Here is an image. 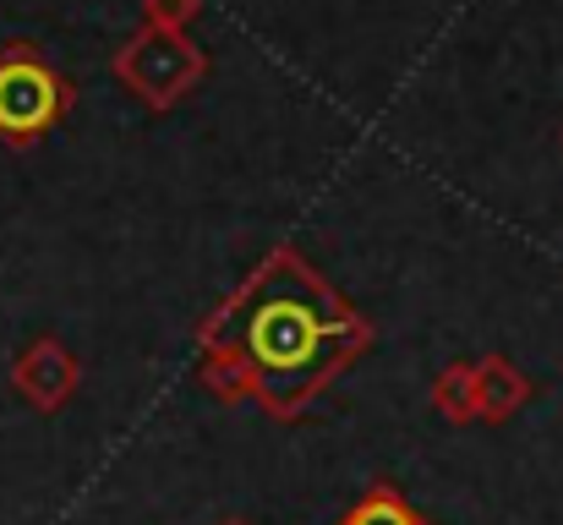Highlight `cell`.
I'll list each match as a JSON object with an SVG mask.
<instances>
[{
	"instance_id": "cell-1",
	"label": "cell",
	"mask_w": 563,
	"mask_h": 525,
	"mask_svg": "<svg viewBox=\"0 0 563 525\" xmlns=\"http://www.w3.org/2000/svg\"><path fill=\"white\" fill-rule=\"evenodd\" d=\"M197 340L202 350H246V361L257 367V405L268 416H296L367 350L373 329L296 247H279L202 324Z\"/></svg>"
},
{
	"instance_id": "cell-2",
	"label": "cell",
	"mask_w": 563,
	"mask_h": 525,
	"mask_svg": "<svg viewBox=\"0 0 563 525\" xmlns=\"http://www.w3.org/2000/svg\"><path fill=\"white\" fill-rule=\"evenodd\" d=\"M71 110V83L38 55V44H0V138L33 149Z\"/></svg>"
},
{
	"instance_id": "cell-3",
	"label": "cell",
	"mask_w": 563,
	"mask_h": 525,
	"mask_svg": "<svg viewBox=\"0 0 563 525\" xmlns=\"http://www.w3.org/2000/svg\"><path fill=\"white\" fill-rule=\"evenodd\" d=\"M115 77H121L148 110H176L191 88L208 77V50L191 44L187 28H154V22H143V28L115 50Z\"/></svg>"
},
{
	"instance_id": "cell-4",
	"label": "cell",
	"mask_w": 563,
	"mask_h": 525,
	"mask_svg": "<svg viewBox=\"0 0 563 525\" xmlns=\"http://www.w3.org/2000/svg\"><path fill=\"white\" fill-rule=\"evenodd\" d=\"M77 383H82V361L71 356V346H60L55 335L22 346L16 361H11V389H16L33 411H44V416H55V411L77 394Z\"/></svg>"
},
{
	"instance_id": "cell-5",
	"label": "cell",
	"mask_w": 563,
	"mask_h": 525,
	"mask_svg": "<svg viewBox=\"0 0 563 525\" xmlns=\"http://www.w3.org/2000/svg\"><path fill=\"white\" fill-rule=\"evenodd\" d=\"M526 400H531V383L509 356H482L476 361V422H509Z\"/></svg>"
},
{
	"instance_id": "cell-6",
	"label": "cell",
	"mask_w": 563,
	"mask_h": 525,
	"mask_svg": "<svg viewBox=\"0 0 563 525\" xmlns=\"http://www.w3.org/2000/svg\"><path fill=\"white\" fill-rule=\"evenodd\" d=\"M202 383H208L213 400H224V405L257 400V367L246 361V350H235V346L202 350Z\"/></svg>"
},
{
	"instance_id": "cell-7",
	"label": "cell",
	"mask_w": 563,
	"mask_h": 525,
	"mask_svg": "<svg viewBox=\"0 0 563 525\" xmlns=\"http://www.w3.org/2000/svg\"><path fill=\"white\" fill-rule=\"evenodd\" d=\"M432 405H438V416L454 422V427L476 422V367H471V361H449V367L432 378Z\"/></svg>"
},
{
	"instance_id": "cell-8",
	"label": "cell",
	"mask_w": 563,
	"mask_h": 525,
	"mask_svg": "<svg viewBox=\"0 0 563 525\" xmlns=\"http://www.w3.org/2000/svg\"><path fill=\"white\" fill-rule=\"evenodd\" d=\"M334 525H427L394 488H373L362 504H351L345 510V521H334Z\"/></svg>"
},
{
	"instance_id": "cell-9",
	"label": "cell",
	"mask_w": 563,
	"mask_h": 525,
	"mask_svg": "<svg viewBox=\"0 0 563 525\" xmlns=\"http://www.w3.org/2000/svg\"><path fill=\"white\" fill-rule=\"evenodd\" d=\"M202 11V0H143V22L154 28H191Z\"/></svg>"
},
{
	"instance_id": "cell-10",
	"label": "cell",
	"mask_w": 563,
	"mask_h": 525,
	"mask_svg": "<svg viewBox=\"0 0 563 525\" xmlns=\"http://www.w3.org/2000/svg\"><path fill=\"white\" fill-rule=\"evenodd\" d=\"M224 525H246V521H224Z\"/></svg>"
}]
</instances>
